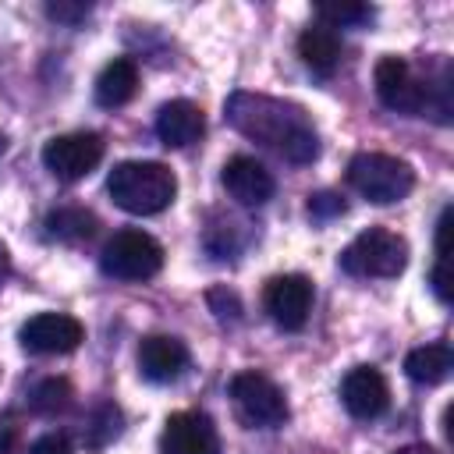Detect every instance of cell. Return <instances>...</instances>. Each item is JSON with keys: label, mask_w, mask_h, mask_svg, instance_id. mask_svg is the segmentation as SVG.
<instances>
[{"label": "cell", "mask_w": 454, "mask_h": 454, "mask_svg": "<svg viewBox=\"0 0 454 454\" xmlns=\"http://www.w3.org/2000/svg\"><path fill=\"white\" fill-rule=\"evenodd\" d=\"M89 11H92V4H85V0H53V4H46V14L53 21H64V25H78Z\"/></svg>", "instance_id": "d4e9b609"}, {"label": "cell", "mask_w": 454, "mask_h": 454, "mask_svg": "<svg viewBox=\"0 0 454 454\" xmlns=\"http://www.w3.org/2000/svg\"><path fill=\"white\" fill-rule=\"evenodd\" d=\"M450 220H454V209L443 206V213L436 220V259H447V252H450Z\"/></svg>", "instance_id": "484cf974"}, {"label": "cell", "mask_w": 454, "mask_h": 454, "mask_svg": "<svg viewBox=\"0 0 454 454\" xmlns=\"http://www.w3.org/2000/svg\"><path fill=\"white\" fill-rule=\"evenodd\" d=\"M450 369H454V351H450L447 344H426V348L408 351V358H404L408 380L426 383V387L443 383V380L450 376Z\"/></svg>", "instance_id": "ac0fdd59"}, {"label": "cell", "mask_w": 454, "mask_h": 454, "mask_svg": "<svg viewBox=\"0 0 454 454\" xmlns=\"http://www.w3.org/2000/svg\"><path fill=\"white\" fill-rule=\"evenodd\" d=\"M394 454H436V450H429V447H419V443H411V447H401V450H394Z\"/></svg>", "instance_id": "f1b7e54d"}, {"label": "cell", "mask_w": 454, "mask_h": 454, "mask_svg": "<svg viewBox=\"0 0 454 454\" xmlns=\"http://www.w3.org/2000/svg\"><path fill=\"white\" fill-rule=\"evenodd\" d=\"M138 369L153 383H174L188 369V348L184 340L170 333H149L138 344Z\"/></svg>", "instance_id": "5bb4252c"}, {"label": "cell", "mask_w": 454, "mask_h": 454, "mask_svg": "<svg viewBox=\"0 0 454 454\" xmlns=\"http://www.w3.org/2000/svg\"><path fill=\"white\" fill-rule=\"evenodd\" d=\"M408 266V241L387 227H369L340 252V270L351 277H397Z\"/></svg>", "instance_id": "277c9868"}, {"label": "cell", "mask_w": 454, "mask_h": 454, "mask_svg": "<svg viewBox=\"0 0 454 454\" xmlns=\"http://www.w3.org/2000/svg\"><path fill=\"white\" fill-rule=\"evenodd\" d=\"M28 454H74V450H71V443H67L60 433H46V436H39V440L32 443Z\"/></svg>", "instance_id": "4316f807"}, {"label": "cell", "mask_w": 454, "mask_h": 454, "mask_svg": "<svg viewBox=\"0 0 454 454\" xmlns=\"http://www.w3.org/2000/svg\"><path fill=\"white\" fill-rule=\"evenodd\" d=\"M372 78H376V96L387 110H397V114H408V117L426 110V82L415 78V71L404 57H394V53L383 57L376 64Z\"/></svg>", "instance_id": "ba28073f"}, {"label": "cell", "mask_w": 454, "mask_h": 454, "mask_svg": "<svg viewBox=\"0 0 454 454\" xmlns=\"http://www.w3.org/2000/svg\"><path fill=\"white\" fill-rule=\"evenodd\" d=\"M99 266L114 280H149L163 270V245L153 234L128 227L103 245Z\"/></svg>", "instance_id": "5b68a950"}, {"label": "cell", "mask_w": 454, "mask_h": 454, "mask_svg": "<svg viewBox=\"0 0 454 454\" xmlns=\"http://www.w3.org/2000/svg\"><path fill=\"white\" fill-rule=\"evenodd\" d=\"M103 149L106 145H103V138L96 131H71V135L50 138L43 145V163L60 181H82L99 167Z\"/></svg>", "instance_id": "52a82bcc"}, {"label": "cell", "mask_w": 454, "mask_h": 454, "mask_svg": "<svg viewBox=\"0 0 454 454\" xmlns=\"http://www.w3.org/2000/svg\"><path fill=\"white\" fill-rule=\"evenodd\" d=\"M117 433H121V411L114 404H99L96 415H92V426H89V443L92 447H103Z\"/></svg>", "instance_id": "7402d4cb"}, {"label": "cell", "mask_w": 454, "mask_h": 454, "mask_svg": "<svg viewBox=\"0 0 454 454\" xmlns=\"http://www.w3.org/2000/svg\"><path fill=\"white\" fill-rule=\"evenodd\" d=\"M0 153H4V138H0Z\"/></svg>", "instance_id": "f546056e"}, {"label": "cell", "mask_w": 454, "mask_h": 454, "mask_svg": "<svg viewBox=\"0 0 454 454\" xmlns=\"http://www.w3.org/2000/svg\"><path fill=\"white\" fill-rule=\"evenodd\" d=\"M163 454H220L216 426L202 411H174L160 433Z\"/></svg>", "instance_id": "8fae6325"}, {"label": "cell", "mask_w": 454, "mask_h": 454, "mask_svg": "<svg viewBox=\"0 0 454 454\" xmlns=\"http://www.w3.org/2000/svg\"><path fill=\"white\" fill-rule=\"evenodd\" d=\"M21 348L32 355H67L82 344L85 326L67 312H35L18 330Z\"/></svg>", "instance_id": "9c48e42d"}, {"label": "cell", "mask_w": 454, "mask_h": 454, "mask_svg": "<svg viewBox=\"0 0 454 454\" xmlns=\"http://www.w3.org/2000/svg\"><path fill=\"white\" fill-rule=\"evenodd\" d=\"M231 397H234V404H238V411H241V419L248 426L273 429V426H280L287 419L284 390L270 376H262L255 369H245V372H238L231 380Z\"/></svg>", "instance_id": "8992f818"}, {"label": "cell", "mask_w": 454, "mask_h": 454, "mask_svg": "<svg viewBox=\"0 0 454 454\" xmlns=\"http://www.w3.org/2000/svg\"><path fill=\"white\" fill-rule=\"evenodd\" d=\"M220 181H223L227 195L234 202H241V206H262V202L273 199V188H277L273 174L255 156H231L223 163Z\"/></svg>", "instance_id": "4fadbf2b"}, {"label": "cell", "mask_w": 454, "mask_h": 454, "mask_svg": "<svg viewBox=\"0 0 454 454\" xmlns=\"http://www.w3.org/2000/svg\"><path fill=\"white\" fill-rule=\"evenodd\" d=\"M206 301H209V309L216 312L220 323H238V319H241V301H238L234 291H227V287H213V291L206 294Z\"/></svg>", "instance_id": "603a6c76"}, {"label": "cell", "mask_w": 454, "mask_h": 454, "mask_svg": "<svg viewBox=\"0 0 454 454\" xmlns=\"http://www.w3.org/2000/svg\"><path fill=\"white\" fill-rule=\"evenodd\" d=\"M227 121L252 142L273 149L287 163H312L319 153V135L309 124V117L273 96L259 92H234L223 106Z\"/></svg>", "instance_id": "6da1fadb"}, {"label": "cell", "mask_w": 454, "mask_h": 454, "mask_svg": "<svg viewBox=\"0 0 454 454\" xmlns=\"http://www.w3.org/2000/svg\"><path fill=\"white\" fill-rule=\"evenodd\" d=\"M340 401H344L348 415H355V419H376L390 404V387H387V380H383L380 369L355 365L340 380Z\"/></svg>", "instance_id": "7c38bea8"}, {"label": "cell", "mask_w": 454, "mask_h": 454, "mask_svg": "<svg viewBox=\"0 0 454 454\" xmlns=\"http://www.w3.org/2000/svg\"><path fill=\"white\" fill-rule=\"evenodd\" d=\"M96 227H99L96 213H89V209H82V206H60V209H53V213L46 216V234L57 238V241H64V245H82V241H89V238L96 234Z\"/></svg>", "instance_id": "d6986e66"}, {"label": "cell", "mask_w": 454, "mask_h": 454, "mask_svg": "<svg viewBox=\"0 0 454 454\" xmlns=\"http://www.w3.org/2000/svg\"><path fill=\"white\" fill-rule=\"evenodd\" d=\"M106 192L117 209L131 216H153L163 213L177 195V177L167 163L156 160H124L110 170Z\"/></svg>", "instance_id": "7a4b0ae2"}, {"label": "cell", "mask_w": 454, "mask_h": 454, "mask_svg": "<svg viewBox=\"0 0 454 454\" xmlns=\"http://www.w3.org/2000/svg\"><path fill=\"white\" fill-rule=\"evenodd\" d=\"M67 397H71L67 380H43V383L32 390V408H35L39 415H57L60 408H67Z\"/></svg>", "instance_id": "44dd1931"}, {"label": "cell", "mask_w": 454, "mask_h": 454, "mask_svg": "<svg viewBox=\"0 0 454 454\" xmlns=\"http://www.w3.org/2000/svg\"><path fill=\"white\" fill-rule=\"evenodd\" d=\"M348 184L362 199L376 206H390V202H401L415 188V170L411 163L390 153H358L348 163Z\"/></svg>", "instance_id": "3957f363"}, {"label": "cell", "mask_w": 454, "mask_h": 454, "mask_svg": "<svg viewBox=\"0 0 454 454\" xmlns=\"http://www.w3.org/2000/svg\"><path fill=\"white\" fill-rule=\"evenodd\" d=\"M135 92H138V67L128 57H114L96 78V103L106 110L124 106Z\"/></svg>", "instance_id": "e0dca14e"}, {"label": "cell", "mask_w": 454, "mask_h": 454, "mask_svg": "<svg viewBox=\"0 0 454 454\" xmlns=\"http://www.w3.org/2000/svg\"><path fill=\"white\" fill-rule=\"evenodd\" d=\"M344 213V199L337 192H316L309 195V216L312 220H333Z\"/></svg>", "instance_id": "cb8c5ba5"}, {"label": "cell", "mask_w": 454, "mask_h": 454, "mask_svg": "<svg viewBox=\"0 0 454 454\" xmlns=\"http://www.w3.org/2000/svg\"><path fill=\"white\" fill-rule=\"evenodd\" d=\"M262 309L284 330H301L312 312V280L301 273H280L262 287Z\"/></svg>", "instance_id": "30bf717a"}, {"label": "cell", "mask_w": 454, "mask_h": 454, "mask_svg": "<svg viewBox=\"0 0 454 454\" xmlns=\"http://www.w3.org/2000/svg\"><path fill=\"white\" fill-rule=\"evenodd\" d=\"M447 259H436V266H433V277H429V284H433V291H436V298L447 305L450 301V273H447Z\"/></svg>", "instance_id": "83f0119b"}, {"label": "cell", "mask_w": 454, "mask_h": 454, "mask_svg": "<svg viewBox=\"0 0 454 454\" xmlns=\"http://www.w3.org/2000/svg\"><path fill=\"white\" fill-rule=\"evenodd\" d=\"M202 131H206V117L192 99H170L156 114V135L167 149H184L199 142Z\"/></svg>", "instance_id": "9a60e30c"}, {"label": "cell", "mask_w": 454, "mask_h": 454, "mask_svg": "<svg viewBox=\"0 0 454 454\" xmlns=\"http://www.w3.org/2000/svg\"><path fill=\"white\" fill-rule=\"evenodd\" d=\"M298 57L309 71L316 74H333L337 60H340V35L326 25H309L301 35H298Z\"/></svg>", "instance_id": "2e32d148"}, {"label": "cell", "mask_w": 454, "mask_h": 454, "mask_svg": "<svg viewBox=\"0 0 454 454\" xmlns=\"http://www.w3.org/2000/svg\"><path fill=\"white\" fill-rule=\"evenodd\" d=\"M316 18H319V25H326V28L337 32V28L369 21L372 18V7L369 4H351V0H344V4H319L316 7Z\"/></svg>", "instance_id": "ffe728a7"}]
</instances>
